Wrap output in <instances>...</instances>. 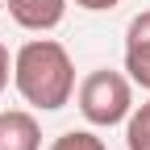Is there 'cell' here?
Here are the masks:
<instances>
[{"mask_svg":"<svg viewBox=\"0 0 150 150\" xmlns=\"http://www.w3.org/2000/svg\"><path fill=\"white\" fill-rule=\"evenodd\" d=\"M8 79H13V54H8L4 42H0V92L8 88Z\"/></svg>","mask_w":150,"mask_h":150,"instance_id":"9c48e42d","label":"cell"},{"mask_svg":"<svg viewBox=\"0 0 150 150\" xmlns=\"http://www.w3.org/2000/svg\"><path fill=\"white\" fill-rule=\"evenodd\" d=\"M79 8H88V13H108V8H117L121 0H75Z\"/></svg>","mask_w":150,"mask_h":150,"instance_id":"30bf717a","label":"cell"},{"mask_svg":"<svg viewBox=\"0 0 150 150\" xmlns=\"http://www.w3.org/2000/svg\"><path fill=\"white\" fill-rule=\"evenodd\" d=\"M0 8H4V0H0Z\"/></svg>","mask_w":150,"mask_h":150,"instance_id":"8fae6325","label":"cell"},{"mask_svg":"<svg viewBox=\"0 0 150 150\" xmlns=\"http://www.w3.org/2000/svg\"><path fill=\"white\" fill-rule=\"evenodd\" d=\"M13 88L29 108L59 112L75 96V63L63 42L54 38H29L13 54Z\"/></svg>","mask_w":150,"mask_h":150,"instance_id":"6da1fadb","label":"cell"},{"mask_svg":"<svg viewBox=\"0 0 150 150\" xmlns=\"http://www.w3.org/2000/svg\"><path fill=\"white\" fill-rule=\"evenodd\" d=\"M125 150H150V100L134 104L125 117Z\"/></svg>","mask_w":150,"mask_h":150,"instance_id":"5b68a950","label":"cell"},{"mask_svg":"<svg viewBox=\"0 0 150 150\" xmlns=\"http://www.w3.org/2000/svg\"><path fill=\"white\" fill-rule=\"evenodd\" d=\"M125 75H129V83L150 92V42L125 46Z\"/></svg>","mask_w":150,"mask_h":150,"instance_id":"8992f818","label":"cell"},{"mask_svg":"<svg viewBox=\"0 0 150 150\" xmlns=\"http://www.w3.org/2000/svg\"><path fill=\"white\" fill-rule=\"evenodd\" d=\"M75 104H79L83 121L96 125V129L125 125V117L134 112V83H129V75L108 71V67L88 71L75 83Z\"/></svg>","mask_w":150,"mask_h":150,"instance_id":"7a4b0ae2","label":"cell"},{"mask_svg":"<svg viewBox=\"0 0 150 150\" xmlns=\"http://www.w3.org/2000/svg\"><path fill=\"white\" fill-rule=\"evenodd\" d=\"M138 42H150V8L138 13L129 21V29H125V46H138Z\"/></svg>","mask_w":150,"mask_h":150,"instance_id":"ba28073f","label":"cell"},{"mask_svg":"<svg viewBox=\"0 0 150 150\" xmlns=\"http://www.w3.org/2000/svg\"><path fill=\"white\" fill-rule=\"evenodd\" d=\"M4 4H8V17H13L21 29H29V33H50V29L63 25L71 0H4Z\"/></svg>","mask_w":150,"mask_h":150,"instance_id":"3957f363","label":"cell"},{"mask_svg":"<svg viewBox=\"0 0 150 150\" xmlns=\"http://www.w3.org/2000/svg\"><path fill=\"white\" fill-rule=\"evenodd\" d=\"M50 150H108L104 138H96L92 129H67L50 142Z\"/></svg>","mask_w":150,"mask_h":150,"instance_id":"52a82bcc","label":"cell"},{"mask_svg":"<svg viewBox=\"0 0 150 150\" xmlns=\"http://www.w3.org/2000/svg\"><path fill=\"white\" fill-rule=\"evenodd\" d=\"M0 150H42V125L29 108H0Z\"/></svg>","mask_w":150,"mask_h":150,"instance_id":"277c9868","label":"cell"}]
</instances>
